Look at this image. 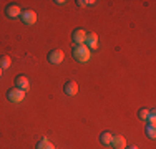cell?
Wrapping results in <instances>:
<instances>
[{"instance_id":"2e32d148","label":"cell","mask_w":156,"mask_h":149,"mask_svg":"<svg viewBox=\"0 0 156 149\" xmlns=\"http://www.w3.org/2000/svg\"><path fill=\"white\" fill-rule=\"evenodd\" d=\"M78 7H90V5H95L93 0H78Z\"/></svg>"},{"instance_id":"3957f363","label":"cell","mask_w":156,"mask_h":149,"mask_svg":"<svg viewBox=\"0 0 156 149\" xmlns=\"http://www.w3.org/2000/svg\"><path fill=\"white\" fill-rule=\"evenodd\" d=\"M63 58H65V53L62 50H51L48 53V63H51V65H60Z\"/></svg>"},{"instance_id":"52a82bcc","label":"cell","mask_w":156,"mask_h":149,"mask_svg":"<svg viewBox=\"0 0 156 149\" xmlns=\"http://www.w3.org/2000/svg\"><path fill=\"white\" fill-rule=\"evenodd\" d=\"M20 13H22V10L18 5H13V3L7 5V9H5V17L7 18H20Z\"/></svg>"},{"instance_id":"5b68a950","label":"cell","mask_w":156,"mask_h":149,"mask_svg":"<svg viewBox=\"0 0 156 149\" xmlns=\"http://www.w3.org/2000/svg\"><path fill=\"white\" fill-rule=\"evenodd\" d=\"M15 88L27 93L28 89H30V81H28V78L23 76V74H18V76L15 78Z\"/></svg>"},{"instance_id":"6da1fadb","label":"cell","mask_w":156,"mask_h":149,"mask_svg":"<svg viewBox=\"0 0 156 149\" xmlns=\"http://www.w3.org/2000/svg\"><path fill=\"white\" fill-rule=\"evenodd\" d=\"M72 55H73V58H75L76 61L85 63V61H88V60H90L91 50H90V48H87L85 45H76V47H73Z\"/></svg>"},{"instance_id":"4fadbf2b","label":"cell","mask_w":156,"mask_h":149,"mask_svg":"<svg viewBox=\"0 0 156 149\" xmlns=\"http://www.w3.org/2000/svg\"><path fill=\"white\" fill-rule=\"evenodd\" d=\"M111 137H113V134L105 131V133L100 134V143H101L103 146H108V144H111Z\"/></svg>"},{"instance_id":"9a60e30c","label":"cell","mask_w":156,"mask_h":149,"mask_svg":"<svg viewBox=\"0 0 156 149\" xmlns=\"http://www.w3.org/2000/svg\"><path fill=\"white\" fill-rule=\"evenodd\" d=\"M148 116H150V109H146V108H141L138 111V118L143 121H148Z\"/></svg>"},{"instance_id":"e0dca14e","label":"cell","mask_w":156,"mask_h":149,"mask_svg":"<svg viewBox=\"0 0 156 149\" xmlns=\"http://www.w3.org/2000/svg\"><path fill=\"white\" fill-rule=\"evenodd\" d=\"M148 121L150 123H156V111L150 109V116H148Z\"/></svg>"},{"instance_id":"7c38bea8","label":"cell","mask_w":156,"mask_h":149,"mask_svg":"<svg viewBox=\"0 0 156 149\" xmlns=\"http://www.w3.org/2000/svg\"><path fill=\"white\" fill-rule=\"evenodd\" d=\"M37 149H55V146L48 141V137L43 136L42 139H40V143L37 144Z\"/></svg>"},{"instance_id":"7a4b0ae2","label":"cell","mask_w":156,"mask_h":149,"mask_svg":"<svg viewBox=\"0 0 156 149\" xmlns=\"http://www.w3.org/2000/svg\"><path fill=\"white\" fill-rule=\"evenodd\" d=\"M7 98H9L10 103H20L25 99V91H22L18 88H10L7 91Z\"/></svg>"},{"instance_id":"8992f818","label":"cell","mask_w":156,"mask_h":149,"mask_svg":"<svg viewBox=\"0 0 156 149\" xmlns=\"http://www.w3.org/2000/svg\"><path fill=\"white\" fill-rule=\"evenodd\" d=\"M83 45L87 48H90V50H96L98 48V36H96V33H87Z\"/></svg>"},{"instance_id":"8fae6325","label":"cell","mask_w":156,"mask_h":149,"mask_svg":"<svg viewBox=\"0 0 156 149\" xmlns=\"http://www.w3.org/2000/svg\"><path fill=\"white\" fill-rule=\"evenodd\" d=\"M144 133L150 139H154L156 137V123H150L146 121V126H144Z\"/></svg>"},{"instance_id":"30bf717a","label":"cell","mask_w":156,"mask_h":149,"mask_svg":"<svg viewBox=\"0 0 156 149\" xmlns=\"http://www.w3.org/2000/svg\"><path fill=\"white\" fill-rule=\"evenodd\" d=\"M111 146L115 149H125L126 147V139L121 134H113V137H111Z\"/></svg>"},{"instance_id":"277c9868","label":"cell","mask_w":156,"mask_h":149,"mask_svg":"<svg viewBox=\"0 0 156 149\" xmlns=\"http://www.w3.org/2000/svg\"><path fill=\"white\" fill-rule=\"evenodd\" d=\"M20 20L23 22L25 25H33L37 22V13L33 10H23L20 13Z\"/></svg>"},{"instance_id":"d6986e66","label":"cell","mask_w":156,"mask_h":149,"mask_svg":"<svg viewBox=\"0 0 156 149\" xmlns=\"http://www.w3.org/2000/svg\"><path fill=\"white\" fill-rule=\"evenodd\" d=\"M2 71H3V70H2V68H0V76H2Z\"/></svg>"},{"instance_id":"9c48e42d","label":"cell","mask_w":156,"mask_h":149,"mask_svg":"<svg viewBox=\"0 0 156 149\" xmlns=\"http://www.w3.org/2000/svg\"><path fill=\"white\" fill-rule=\"evenodd\" d=\"M63 91H65L66 96H75L76 93H78V85H76V81H73V80L66 81L65 86H63Z\"/></svg>"},{"instance_id":"5bb4252c","label":"cell","mask_w":156,"mask_h":149,"mask_svg":"<svg viewBox=\"0 0 156 149\" xmlns=\"http://www.w3.org/2000/svg\"><path fill=\"white\" fill-rule=\"evenodd\" d=\"M10 65H12V60H10V57H7V55L0 57V68H2V70L9 68Z\"/></svg>"},{"instance_id":"ac0fdd59","label":"cell","mask_w":156,"mask_h":149,"mask_svg":"<svg viewBox=\"0 0 156 149\" xmlns=\"http://www.w3.org/2000/svg\"><path fill=\"white\" fill-rule=\"evenodd\" d=\"M125 149H138L136 146H131V147H125Z\"/></svg>"},{"instance_id":"ba28073f","label":"cell","mask_w":156,"mask_h":149,"mask_svg":"<svg viewBox=\"0 0 156 149\" xmlns=\"http://www.w3.org/2000/svg\"><path fill=\"white\" fill-rule=\"evenodd\" d=\"M85 36H87L85 30L76 28V30H73V33H72V42L75 43V47H76V45H83V42H85Z\"/></svg>"}]
</instances>
